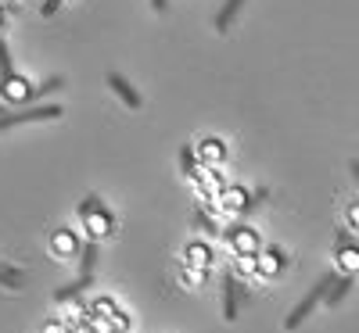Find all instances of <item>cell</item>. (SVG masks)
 Here are the masks:
<instances>
[{
  "mask_svg": "<svg viewBox=\"0 0 359 333\" xmlns=\"http://www.w3.org/2000/svg\"><path fill=\"white\" fill-rule=\"evenodd\" d=\"M79 222H83V229H86L90 240H108V236L115 233V215L101 204L97 194H90V197L79 204Z\"/></svg>",
  "mask_w": 359,
  "mask_h": 333,
  "instance_id": "cell-1",
  "label": "cell"
},
{
  "mask_svg": "<svg viewBox=\"0 0 359 333\" xmlns=\"http://www.w3.org/2000/svg\"><path fill=\"white\" fill-rule=\"evenodd\" d=\"M327 287H331V276H323V280H320V283H316V287H313V290H309V294H306V297H302V301H298V305L291 309V316L284 319V330H298V326H302V323L316 312V305L323 301Z\"/></svg>",
  "mask_w": 359,
  "mask_h": 333,
  "instance_id": "cell-2",
  "label": "cell"
},
{
  "mask_svg": "<svg viewBox=\"0 0 359 333\" xmlns=\"http://www.w3.org/2000/svg\"><path fill=\"white\" fill-rule=\"evenodd\" d=\"M212 201H216V208L223 211V215H241V211L252 208V194H248V187H241V183H226L223 194L212 197Z\"/></svg>",
  "mask_w": 359,
  "mask_h": 333,
  "instance_id": "cell-3",
  "label": "cell"
},
{
  "mask_svg": "<svg viewBox=\"0 0 359 333\" xmlns=\"http://www.w3.org/2000/svg\"><path fill=\"white\" fill-rule=\"evenodd\" d=\"M226 248H230V255H255L259 248H262V236H259V229H252V226H230L226 229Z\"/></svg>",
  "mask_w": 359,
  "mask_h": 333,
  "instance_id": "cell-4",
  "label": "cell"
},
{
  "mask_svg": "<svg viewBox=\"0 0 359 333\" xmlns=\"http://www.w3.org/2000/svg\"><path fill=\"white\" fill-rule=\"evenodd\" d=\"M334 258H338L341 276H359V244H355L348 233H338V240H334Z\"/></svg>",
  "mask_w": 359,
  "mask_h": 333,
  "instance_id": "cell-5",
  "label": "cell"
},
{
  "mask_svg": "<svg viewBox=\"0 0 359 333\" xmlns=\"http://www.w3.org/2000/svg\"><path fill=\"white\" fill-rule=\"evenodd\" d=\"M62 115H65V111L57 108V104H40V108L22 111V115H0V133L15 129V126H22V122H47V118H62Z\"/></svg>",
  "mask_w": 359,
  "mask_h": 333,
  "instance_id": "cell-6",
  "label": "cell"
},
{
  "mask_svg": "<svg viewBox=\"0 0 359 333\" xmlns=\"http://www.w3.org/2000/svg\"><path fill=\"white\" fill-rule=\"evenodd\" d=\"M284 265H287V258H284L280 248H259V255H255V276L259 280H277L284 272Z\"/></svg>",
  "mask_w": 359,
  "mask_h": 333,
  "instance_id": "cell-7",
  "label": "cell"
},
{
  "mask_svg": "<svg viewBox=\"0 0 359 333\" xmlns=\"http://www.w3.org/2000/svg\"><path fill=\"white\" fill-rule=\"evenodd\" d=\"M226 155H230V147H226L219 136H205V140L198 143V165L223 169V165H226Z\"/></svg>",
  "mask_w": 359,
  "mask_h": 333,
  "instance_id": "cell-8",
  "label": "cell"
},
{
  "mask_svg": "<svg viewBox=\"0 0 359 333\" xmlns=\"http://www.w3.org/2000/svg\"><path fill=\"white\" fill-rule=\"evenodd\" d=\"M0 94H4L11 104H25V101H33V86H29V79L25 76H4L0 79Z\"/></svg>",
  "mask_w": 359,
  "mask_h": 333,
  "instance_id": "cell-9",
  "label": "cell"
},
{
  "mask_svg": "<svg viewBox=\"0 0 359 333\" xmlns=\"http://www.w3.org/2000/svg\"><path fill=\"white\" fill-rule=\"evenodd\" d=\"M50 255H54V258H72V255H79V233H76V229H54V233H50Z\"/></svg>",
  "mask_w": 359,
  "mask_h": 333,
  "instance_id": "cell-10",
  "label": "cell"
},
{
  "mask_svg": "<svg viewBox=\"0 0 359 333\" xmlns=\"http://www.w3.org/2000/svg\"><path fill=\"white\" fill-rule=\"evenodd\" d=\"M108 86H111V94H115L118 101H123L126 108H133V111H137V108L144 104V101H140V94L133 90V83H130L123 72H108Z\"/></svg>",
  "mask_w": 359,
  "mask_h": 333,
  "instance_id": "cell-11",
  "label": "cell"
},
{
  "mask_svg": "<svg viewBox=\"0 0 359 333\" xmlns=\"http://www.w3.org/2000/svg\"><path fill=\"white\" fill-rule=\"evenodd\" d=\"M212 248L205 244V240H191V244L184 248V265H191V269H212Z\"/></svg>",
  "mask_w": 359,
  "mask_h": 333,
  "instance_id": "cell-12",
  "label": "cell"
},
{
  "mask_svg": "<svg viewBox=\"0 0 359 333\" xmlns=\"http://www.w3.org/2000/svg\"><path fill=\"white\" fill-rule=\"evenodd\" d=\"M237 309H241V294H237V280L226 276L223 280V319L233 323L237 319Z\"/></svg>",
  "mask_w": 359,
  "mask_h": 333,
  "instance_id": "cell-13",
  "label": "cell"
},
{
  "mask_svg": "<svg viewBox=\"0 0 359 333\" xmlns=\"http://www.w3.org/2000/svg\"><path fill=\"white\" fill-rule=\"evenodd\" d=\"M241 8H245V0H226L223 11L216 15V33H226V29L237 22V15H241Z\"/></svg>",
  "mask_w": 359,
  "mask_h": 333,
  "instance_id": "cell-14",
  "label": "cell"
},
{
  "mask_svg": "<svg viewBox=\"0 0 359 333\" xmlns=\"http://www.w3.org/2000/svg\"><path fill=\"white\" fill-rule=\"evenodd\" d=\"M352 280L355 276H331V287H327V294H323V301H327V305H331V309H338V301L348 294V287H352Z\"/></svg>",
  "mask_w": 359,
  "mask_h": 333,
  "instance_id": "cell-15",
  "label": "cell"
},
{
  "mask_svg": "<svg viewBox=\"0 0 359 333\" xmlns=\"http://www.w3.org/2000/svg\"><path fill=\"white\" fill-rule=\"evenodd\" d=\"M86 312H90V316H104V319H111V316L118 312V305H115V297L101 294V297H94V301L86 305Z\"/></svg>",
  "mask_w": 359,
  "mask_h": 333,
  "instance_id": "cell-16",
  "label": "cell"
},
{
  "mask_svg": "<svg viewBox=\"0 0 359 333\" xmlns=\"http://www.w3.org/2000/svg\"><path fill=\"white\" fill-rule=\"evenodd\" d=\"M180 280H184V287H205L208 283V269H191V265H184V272H180Z\"/></svg>",
  "mask_w": 359,
  "mask_h": 333,
  "instance_id": "cell-17",
  "label": "cell"
},
{
  "mask_svg": "<svg viewBox=\"0 0 359 333\" xmlns=\"http://www.w3.org/2000/svg\"><path fill=\"white\" fill-rule=\"evenodd\" d=\"M180 172H184L187 179H194V172H198V155H194V147H180Z\"/></svg>",
  "mask_w": 359,
  "mask_h": 333,
  "instance_id": "cell-18",
  "label": "cell"
},
{
  "mask_svg": "<svg viewBox=\"0 0 359 333\" xmlns=\"http://www.w3.org/2000/svg\"><path fill=\"white\" fill-rule=\"evenodd\" d=\"M255 255H259V251H255ZM255 255H233L237 276H255Z\"/></svg>",
  "mask_w": 359,
  "mask_h": 333,
  "instance_id": "cell-19",
  "label": "cell"
},
{
  "mask_svg": "<svg viewBox=\"0 0 359 333\" xmlns=\"http://www.w3.org/2000/svg\"><path fill=\"white\" fill-rule=\"evenodd\" d=\"M133 330V319L123 312V309H118L115 316H111V333H130Z\"/></svg>",
  "mask_w": 359,
  "mask_h": 333,
  "instance_id": "cell-20",
  "label": "cell"
},
{
  "mask_svg": "<svg viewBox=\"0 0 359 333\" xmlns=\"http://www.w3.org/2000/svg\"><path fill=\"white\" fill-rule=\"evenodd\" d=\"M345 219H348V229L359 236V201H352V204L345 208Z\"/></svg>",
  "mask_w": 359,
  "mask_h": 333,
  "instance_id": "cell-21",
  "label": "cell"
},
{
  "mask_svg": "<svg viewBox=\"0 0 359 333\" xmlns=\"http://www.w3.org/2000/svg\"><path fill=\"white\" fill-rule=\"evenodd\" d=\"M79 290H83V283H69L65 290H57V297H54V301H57V305H65V301H69V297H76Z\"/></svg>",
  "mask_w": 359,
  "mask_h": 333,
  "instance_id": "cell-22",
  "label": "cell"
},
{
  "mask_svg": "<svg viewBox=\"0 0 359 333\" xmlns=\"http://www.w3.org/2000/svg\"><path fill=\"white\" fill-rule=\"evenodd\" d=\"M40 333H69V323H62V319H47Z\"/></svg>",
  "mask_w": 359,
  "mask_h": 333,
  "instance_id": "cell-23",
  "label": "cell"
},
{
  "mask_svg": "<svg viewBox=\"0 0 359 333\" xmlns=\"http://www.w3.org/2000/svg\"><path fill=\"white\" fill-rule=\"evenodd\" d=\"M94 262H97V248H94V244H90V248L83 251V276H86V272H90V269H94Z\"/></svg>",
  "mask_w": 359,
  "mask_h": 333,
  "instance_id": "cell-24",
  "label": "cell"
},
{
  "mask_svg": "<svg viewBox=\"0 0 359 333\" xmlns=\"http://www.w3.org/2000/svg\"><path fill=\"white\" fill-rule=\"evenodd\" d=\"M0 280H4V283H18V272L15 269H0Z\"/></svg>",
  "mask_w": 359,
  "mask_h": 333,
  "instance_id": "cell-25",
  "label": "cell"
},
{
  "mask_svg": "<svg viewBox=\"0 0 359 333\" xmlns=\"http://www.w3.org/2000/svg\"><path fill=\"white\" fill-rule=\"evenodd\" d=\"M57 8H62V0H47V4H43V15H47V18H50V15H54V11H57Z\"/></svg>",
  "mask_w": 359,
  "mask_h": 333,
  "instance_id": "cell-26",
  "label": "cell"
},
{
  "mask_svg": "<svg viewBox=\"0 0 359 333\" xmlns=\"http://www.w3.org/2000/svg\"><path fill=\"white\" fill-rule=\"evenodd\" d=\"M151 8L155 11H165V0H151Z\"/></svg>",
  "mask_w": 359,
  "mask_h": 333,
  "instance_id": "cell-27",
  "label": "cell"
},
{
  "mask_svg": "<svg viewBox=\"0 0 359 333\" xmlns=\"http://www.w3.org/2000/svg\"><path fill=\"white\" fill-rule=\"evenodd\" d=\"M4 18H8V11H4V4H0V25H4Z\"/></svg>",
  "mask_w": 359,
  "mask_h": 333,
  "instance_id": "cell-28",
  "label": "cell"
}]
</instances>
